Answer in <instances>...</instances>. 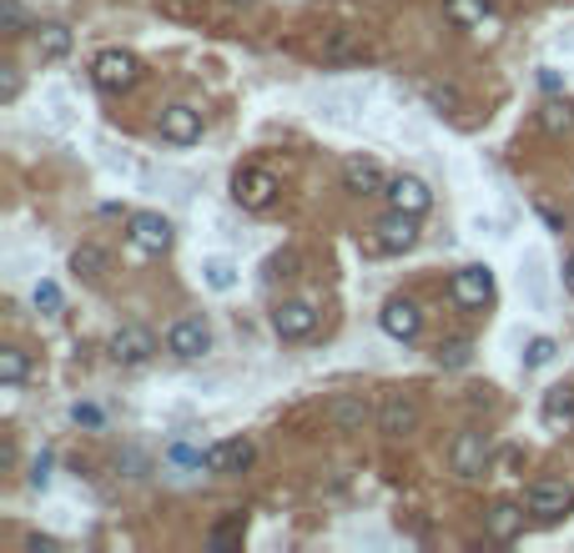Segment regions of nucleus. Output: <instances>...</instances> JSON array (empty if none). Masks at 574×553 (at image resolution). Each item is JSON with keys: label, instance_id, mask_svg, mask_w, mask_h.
<instances>
[{"label": "nucleus", "instance_id": "f257e3e1", "mask_svg": "<svg viewBox=\"0 0 574 553\" xmlns=\"http://www.w3.org/2000/svg\"><path fill=\"white\" fill-rule=\"evenodd\" d=\"M91 81L101 86V91H111V96L132 91V86L142 81V56H132V51H121V46H107L101 56L91 60Z\"/></svg>", "mask_w": 574, "mask_h": 553}, {"label": "nucleus", "instance_id": "f03ea898", "mask_svg": "<svg viewBox=\"0 0 574 553\" xmlns=\"http://www.w3.org/2000/svg\"><path fill=\"white\" fill-rule=\"evenodd\" d=\"M525 508L534 523H560L564 513L574 508V488L564 478H534L525 494Z\"/></svg>", "mask_w": 574, "mask_h": 553}, {"label": "nucleus", "instance_id": "7ed1b4c3", "mask_svg": "<svg viewBox=\"0 0 574 553\" xmlns=\"http://www.w3.org/2000/svg\"><path fill=\"white\" fill-rule=\"evenodd\" d=\"M283 191V181L267 172V166H242L238 177H232V201H238L242 212H267Z\"/></svg>", "mask_w": 574, "mask_h": 553}, {"label": "nucleus", "instance_id": "20e7f679", "mask_svg": "<svg viewBox=\"0 0 574 553\" xmlns=\"http://www.w3.org/2000/svg\"><path fill=\"white\" fill-rule=\"evenodd\" d=\"M126 236H132V247L146 252V257H167L172 242H177V232H172V222L162 212H132L126 217Z\"/></svg>", "mask_w": 574, "mask_h": 553}, {"label": "nucleus", "instance_id": "39448f33", "mask_svg": "<svg viewBox=\"0 0 574 553\" xmlns=\"http://www.w3.org/2000/svg\"><path fill=\"white\" fill-rule=\"evenodd\" d=\"M312 107H318V117L323 121L353 126V121H363V111H368V86H328Z\"/></svg>", "mask_w": 574, "mask_h": 553}, {"label": "nucleus", "instance_id": "423d86ee", "mask_svg": "<svg viewBox=\"0 0 574 553\" xmlns=\"http://www.w3.org/2000/svg\"><path fill=\"white\" fill-rule=\"evenodd\" d=\"M419 418H423V408L413 392H383V402H378V433L383 438L419 433Z\"/></svg>", "mask_w": 574, "mask_h": 553}, {"label": "nucleus", "instance_id": "0eeeda50", "mask_svg": "<svg viewBox=\"0 0 574 553\" xmlns=\"http://www.w3.org/2000/svg\"><path fill=\"white\" fill-rule=\"evenodd\" d=\"M489 458H494L489 438L474 433V428H468V433H459V438H454V447H449V468H454L464 483L484 478V473H489Z\"/></svg>", "mask_w": 574, "mask_h": 553}, {"label": "nucleus", "instance_id": "6e6552de", "mask_svg": "<svg viewBox=\"0 0 574 553\" xmlns=\"http://www.w3.org/2000/svg\"><path fill=\"white\" fill-rule=\"evenodd\" d=\"M373 247L388 252V257L413 252V247H419V217H413V212H394V207H388V217L373 226Z\"/></svg>", "mask_w": 574, "mask_h": 553}, {"label": "nucleus", "instance_id": "1a4fd4ad", "mask_svg": "<svg viewBox=\"0 0 574 553\" xmlns=\"http://www.w3.org/2000/svg\"><path fill=\"white\" fill-rule=\"evenodd\" d=\"M167 353L181 357V363H197V357L212 353V328L207 318H177L167 328Z\"/></svg>", "mask_w": 574, "mask_h": 553}, {"label": "nucleus", "instance_id": "9d476101", "mask_svg": "<svg viewBox=\"0 0 574 553\" xmlns=\"http://www.w3.org/2000/svg\"><path fill=\"white\" fill-rule=\"evenodd\" d=\"M449 297H454L464 312H484V307L494 302V272L489 267H459L454 283H449Z\"/></svg>", "mask_w": 574, "mask_h": 553}, {"label": "nucleus", "instance_id": "9b49d317", "mask_svg": "<svg viewBox=\"0 0 574 553\" xmlns=\"http://www.w3.org/2000/svg\"><path fill=\"white\" fill-rule=\"evenodd\" d=\"M328 423H333V433H363L368 423H378V412L363 392H333L328 398Z\"/></svg>", "mask_w": 574, "mask_h": 553}, {"label": "nucleus", "instance_id": "f8f14e48", "mask_svg": "<svg viewBox=\"0 0 574 553\" xmlns=\"http://www.w3.org/2000/svg\"><path fill=\"white\" fill-rule=\"evenodd\" d=\"M273 332L283 342H302L318 332V307L302 302V297H287V302L273 307Z\"/></svg>", "mask_w": 574, "mask_h": 553}, {"label": "nucleus", "instance_id": "ddd939ff", "mask_svg": "<svg viewBox=\"0 0 574 553\" xmlns=\"http://www.w3.org/2000/svg\"><path fill=\"white\" fill-rule=\"evenodd\" d=\"M111 357H117L121 367H142L156 357V338L152 328H142V322H126V328L111 332Z\"/></svg>", "mask_w": 574, "mask_h": 553}, {"label": "nucleus", "instance_id": "4468645a", "mask_svg": "<svg viewBox=\"0 0 574 553\" xmlns=\"http://www.w3.org/2000/svg\"><path fill=\"white\" fill-rule=\"evenodd\" d=\"M252 458H257L252 438H222V443L207 447V473H217V478H238V473L252 468Z\"/></svg>", "mask_w": 574, "mask_h": 553}, {"label": "nucleus", "instance_id": "2eb2a0df", "mask_svg": "<svg viewBox=\"0 0 574 553\" xmlns=\"http://www.w3.org/2000/svg\"><path fill=\"white\" fill-rule=\"evenodd\" d=\"M156 131H162V142H167V146H197V142H202V111L187 107V101H177V107L162 111Z\"/></svg>", "mask_w": 574, "mask_h": 553}, {"label": "nucleus", "instance_id": "dca6fc26", "mask_svg": "<svg viewBox=\"0 0 574 553\" xmlns=\"http://www.w3.org/2000/svg\"><path fill=\"white\" fill-rule=\"evenodd\" d=\"M378 328L388 332V338H398V342H413L423 332L419 302H413V297H388V302H383V312H378Z\"/></svg>", "mask_w": 574, "mask_h": 553}, {"label": "nucleus", "instance_id": "f3484780", "mask_svg": "<svg viewBox=\"0 0 574 553\" xmlns=\"http://www.w3.org/2000/svg\"><path fill=\"white\" fill-rule=\"evenodd\" d=\"M388 181H394V177H388L373 156H347V162H343V187L358 191V197H383Z\"/></svg>", "mask_w": 574, "mask_h": 553}, {"label": "nucleus", "instance_id": "a211bd4d", "mask_svg": "<svg viewBox=\"0 0 574 553\" xmlns=\"http://www.w3.org/2000/svg\"><path fill=\"white\" fill-rule=\"evenodd\" d=\"M383 197H388L394 212H413V217H423L433 207V191H429V181L423 177H394Z\"/></svg>", "mask_w": 574, "mask_h": 553}, {"label": "nucleus", "instance_id": "6ab92c4d", "mask_svg": "<svg viewBox=\"0 0 574 553\" xmlns=\"http://www.w3.org/2000/svg\"><path fill=\"white\" fill-rule=\"evenodd\" d=\"M525 513H529L525 504H515V498H499V504L484 513V529H489L494 543H515L519 533H525Z\"/></svg>", "mask_w": 574, "mask_h": 553}, {"label": "nucleus", "instance_id": "aec40b11", "mask_svg": "<svg viewBox=\"0 0 574 553\" xmlns=\"http://www.w3.org/2000/svg\"><path fill=\"white\" fill-rule=\"evenodd\" d=\"M519 283H525L529 302L544 312L550 307V272H544V252H525V262H519Z\"/></svg>", "mask_w": 574, "mask_h": 553}, {"label": "nucleus", "instance_id": "412c9836", "mask_svg": "<svg viewBox=\"0 0 574 553\" xmlns=\"http://www.w3.org/2000/svg\"><path fill=\"white\" fill-rule=\"evenodd\" d=\"M71 46H76L71 25H60V21L36 25V51H41V60H60V56H71Z\"/></svg>", "mask_w": 574, "mask_h": 553}, {"label": "nucleus", "instance_id": "4be33fe9", "mask_svg": "<svg viewBox=\"0 0 574 553\" xmlns=\"http://www.w3.org/2000/svg\"><path fill=\"white\" fill-rule=\"evenodd\" d=\"M494 15L489 0H443V21L459 25V31H474V25H484Z\"/></svg>", "mask_w": 574, "mask_h": 553}, {"label": "nucleus", "instance_id": "5701e85b", "mask_svg": "<svg viewBox=\"0 0 574 553\" xmlns=\"http://www.w3.org/2000/svg\"><path fill=\"white\" fill-rule=\"evenodd\" d=\"M107 267H111V257H107V247H96V242H81V247L71 252V272L81 283H101Z\"/></svg>", "mask_w": 574, "mask_h": 553}, {"label": "nucleus", "instance_id": "b1692460", "mask_svg": "<svg viewBox=\"0 0 574 553\" xmlns=\"http://www.w3.org/2000/svg\"><path fill=\"white\" fill-rule=\"evenodd\" d=\"M363 56V36L353 31V25H338V31H328L323 36V60H353Z\"/></svg>", "mask_w": 574, "mask_h": 553}, {"label": "nucleus", "instance_id": "393cba45", "mask_svg": "<svg viewBox=\"0 0 574 553\" xmlns=\"http://www.w3.org/2000/svg\"><path fill=\"white\" fill-rule=\"evenodd\" d=\"M539 418H544V423H570V418H574V388H570V383H554V388L544 392Z\"/></svg>", "mask_w": 574, "mask_h": 553}, {"label": "nucleus", "instance_id": "a878e982", "mask_svg": "<svg viewBox=\"0 0 574 553\" xmlns=\"http://www.w3.org/2000/svg\"><path fill=\"white\" fill-rule=\"evenodd\" d=\"M202 283L212 287V292H232V287H238V262L207 257V262H202Z\"/></svg>", "mask_w": 574, "mask_h": 553}, {"label": "nucleus", "instance_id": "bb28decb", "mask_svg": "<svg viewBox=\"0 0 574 553\" xmlns=\"http://www.w3.org/2000/svg\"><path fill=\"white\" fill-rule=\"evenodd\" d=\"M25 377H31V357L21 347H0V383L5 388H21Z\"/></svg>", "mask_w": 574, "mask_h": 553}, {"label": "nucleus", "instance_id": "cd10ccee", "mask_svg": "<svg viewBox=\"0 0 574 553\" xmlns=\"http://www.w3.org/2000/svg\"><path fill=\"white\" fill-rule=\"evenodd\" d=\"M539 126L550 131V136L574 131V107H570V101H544V107H539Z\"/></svg>", "mask_w": 574, "mask_h": 553}, {"label": "nucleus", "instance_id": "c85d7f7f", "mask_svg": "<svg viewBox=\"0 0 574 553\" xmlns=\"http://www.w3.org/2000/svg\"><path fill=\"white\" fill-rule=\"evenodd\" d=\"M433 363L449 367V373H459V367L474 363V342L468 338H454V342H439V353H433Z\"/></svg>", "mask_w": 574, "mask_h": 553}, {"label": "nucleus", "instance_id": "c756f323", "mask_svg": "<svg viewBox=\"0 0 574 553\" xmlns=\"http://www.w3.org/2000/svg\"><path fill=\"white\" fill-rule=\"evenodd\" d=\"M423 96H429V107L443 111V117H454V111L464 107V96H459L454 86H443V81H429V86H423Z\"/></svg>", "mask_w": 574, "mask_h": 553}, {"label": "nucleus", "instance_id": "7c9ffc66", "mask_svg": "<svg viewBox=\"0 0 574 553\" xmlns=\"http://www.w3.org/2000/svg\"><path fill=\"white\" fill-rule=\"evenodd\" d=\"M0 25H5V36H25V31H36V25L25 21V5L21 0H0Z\"/></svg>", "mask_w": 574, "mask_h": 553}, {"label": "nucleus", "instance_id": "2f4dec72", "mask_svg": "<svg viewBox=\"0 0 574 553\" xmlns=\"http://www.w3.org/2000/svg\"><path fill=\"white\" fill-rule=\"evenodd\" d=\"M554 353H560V347H554V338H529L525 342V367H550Z\"/></svg>", "mask_w": 574, "mask_h": 553}, {"label": "nucleus", "instance_id": "473e14b6", "mask_svg": "<svg viewBox=\"0 0 574 553\" xmlns=\"http://www.w3.org/2000/svg\"><path fill=\"white\" fill-rule=\"evenodd\" d=\"M167 458L177 463V468H207V447H197V443H172Z\"/></svg>", "mask_w": 574, "mask_h": 553}, {"label": "nucleus", "instance_id": "72a5a7b5", "mask_svg": "<svg viewBox=\"0 0 574 553\" xmlns=\"http://www.w3.org/2000/svg\"><path fill=\"white\" fill-rule=\"evenodd\" d=\"M242 529H247V518L232 513L228 523H217V529H212V543H242Z\"/></svg>", "mask_w": 574, "mask_h": 553}, {"label": "nucleus", "instance_id": "f704fd0d", "mask_svg": "<svg viewBox=\"0 0 574 553\" xmlns=\"http://www.w3.org/2000/svg\"><path fill=\"white\" fill-rule=\"evenodd\" d=\"M0 101H5V107H15V101H21V71H15V66H5V71H0Z\"/></svg>", "mask_w": 574, "mask_h": 553}, {"label": "nucleus", "instance_id": "c9c22d12", "mask_svg": "<svg viewBox=\"0 0 574 553\" xmlns=\"http://www.w3.org/2000/svg\"><path fill=\"white\" fill-rule=\"evenodd\" d=\"M31 297H36L41 312H60V287L56 283H36V292H31Z\"/></svg>", "mask_w": 574, "mask_h": 553}, {"label": "nucleus", "instance_id": "e433bc0d", "mask_svg": "<svg viewBox=\"0 0 574 553\" xmlns=\"http://www.w3.org/2000/svg\"><path fill=\"white\" fill-rule=\"evenodd\" d=\"M71 423H81V428H101L107 418H101V408H96V402H76V408H71Z\"/></svg>", "mask_w": 574, "mask_h": 553}, {"label": "nucleus", "instance_id": "4c0bfd02", "mask_svg": "<svg viewBox=\"0 0 574 553\" xmlns=\"http://www.w3.org/2000/svg\"><path fill=\"white\" fill-rule=\"evenodd\" d=\"M267 277H298V257H292V252H277V257L267 262Z\"/></svg>", "mask_w": 574, "mask_h": 553}, {"label": "nucleus", "instance_id": "58836bf2", "mask_svg": "<svg viewBox=\"0 0 574 553\" xmlns=\"http://www.w3.org/2000/svg\"><path fill=\"white\" fill-rule=\"evenodd\" d=\"M46 483H51V453H41L36 468H31V488H46Z\"/></svg>", "mask_w": 574, "mask_h": 553}, {"label": "nucleus", "instance_id": "ea45409f", "mask_svg": "<svg viewBox=\"0 0 574 553\" xmlns=\"http://www.w3.org/2000/svg\"><path fill=\"white\" fill-rule=\"evenodd\" d=\"M539 86H544V91H560V86H564V76L554 71V66H539Z\"/></svg>", "mask_w": 574, "mask_h": 553}, {"label": "nucleus", "instance_id": "a19ab883", "mask_svg": "<svg viewBox=\"0 0 574 553\" xmlns=\"http://www.w3.org/2000/svg\"><path fill=\"white\" fill-rule=\"evenodd\" d=\"M539 217H544V222H550L554 232H564V212H554L550 201H539Z\"/></svg>", "mask_w": 574, "mask_h": 553}, {"label": "nucleus", "instance_id": "79ce46f5", "mask_svg": "<svg viewBox=\"0 0 574 553\" xmlns=\"http://www.w3.org/2000/svg\"><path fill=\"white\" fill-rule=\"evenodd\" d=\"M25 549H31V553H56V539H41V533H31V539H25Z\"/></svg>", "mask_w": 574, "mask_h": 553}, {"label": "nucleus", "instance_id": "37998d69", "mask_svg": "<svg viewBox=\"0 0 574 553\" xmlns=\"http://www.w3.org/2000/svg\"><path fill=\"white\" fill-rule=\"evenodd\" d=\"M560 287H564V292H574V252L564 257V267H560Z\"/></svg>", "mask_w": 574, "mask_h": 553}, {"label": "nucleus", "instance_id": "c03bdc74", "mask_svg": "<svg viewBox=\"0 0 574 553\" xmlns=\"http://www.w3.org/2000/svg\"><path fill=\"white\" fill-rule=\"evenodd\" d=\"M232 5H252V0H232Z\"/></svg>", "mask_w": 574, "mask_h": 553}]
</instances>
